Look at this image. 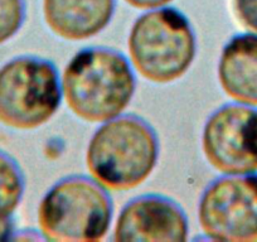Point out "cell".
Here are the masks:
<instances>
[{
    "instance_id": "cell-1",
    "label": "cell",
    "mask_w": 257,
    "mask_h": 242,
    "mask_svg": "<svg viewBox=\"0 0 257 242\" xmlns=\"http://www.w3.org/2000/svg\"><path fill=\"white\" fill-rule=\"evenodd\" d=\"M62 93L71 112L91 124L117 117L132 103L137 77L127 58L107 47L81 49L64 67Z\"/></svg>"
},
{
    "instance_id": "cell-2",
    "label": "cell",
    "mask_w": 257,
    "mask_h": 242,
    "mask_svg": "<svg viewBox=\"0 0 257 242\" xmlns=\"http://www.w3.org/2000/svg\"><path fill=\"white\" fill-rule=\"evenodd\" d=\"M159 138L152 125L133 113L105 121L91 137L86 167L111 192L138 188L149 179L159 159Z\"/></svg>"
},
{
    "instance_id": "cell-3",
    "label": "cell",
    "mask_w": 257,
    "mask_h": 242,
    "mask_svg": "<svg viewBox=\"0 0 257 242\" xmlns=\"http://www.w3.org/2000/svg\"><path fill=\"white\" fill-rule=\"evenodd\" d=\"M133 68L149 82L168 85L182 78L197 54L189 19L175 8L152 9L135 19L127 38Z\"/></svg>"
},
{
    "instance_id": "cell-4",
    "label": "cell",
    "mask_w": 257,
    "mask_h": 242,
    "mask_svg": "<svg viewBox=\"0 0 257 242\" xmlns=\"http://www.w3.org/2000/svg\"><path fill=\"white\" fill-rule=\"evenodd\" d=\"M113 216L107 189L92 177L70 175L53 184L37 212L46 241L97 242L106 237Z\"/></svg>"
},
{
    "instance_id": "cell-5",
    "label": "cell",
    "mask_w": 257,
    "mask_h": 242,
    "mask_svg": "<svg viewBox=\"0 0 257 242\" xmlns=\"http://www.w3.org/2000/svg\"><path fill=\"white\" fill-rule=\"evenodd\" d=\"M61 78L56 66L36 56H19L0 67V124L14 130H36L61 106Z\"/></svg>"
},
{
    "instance_id": "cell-6",
    "label": "cell",
    "mask_w": 257,
    "mask_h": 242,
    "mask_svg": "<svg viewBox=\"0 0 257 242\" xmlns=\"http://www.w3.org/2000/svg\"><path fill=\"white\" fill-rule=\"evenodd\" d=\"M198 223L209 241H257V174H222L204 188Z\"/></svg>"
},
{
    "instance_id": "cell-7",
    "label": "cell",
    "mask_w": 257,
    "mask_h": 242,
    "mask_svg": "<svg viewBox=\"0 0 257 242\" xmlns=\"http://www.w3.org/2000/svg\"><path fill=\"white\" fill-rule=\"evenodd\" d=\"M202 150L221 174L257 172V107L226 103L209 115L202 132Z\"/></svg>"
},
{
    "instance_id": "cell-8",
    "label": "cell",
    "mask_w": 257,
    "mask_h": 242,
    "mask_svg": "<svg viewBox=\"0 0 257 242\" xmlns=\"http://www.w3.org/2000/svg\"><path fill=\"white\" fill-rule=\"evenodd\" d=\"M116 242H183L188 239L189 222L184 209L162 194H143L121 208L115 222Z\"/></svg>"
},
{
    "instance_id": "cell-9",
    "label": "cell",
    "mask_w": 257,
    "mask_h": 242,
    "mask_svg": "<svg viewBox=\"0 0 257 242\" xmlns=\"http://www.w3.org/2000/svg\"><path fill=\"white\" fill-rule=\"evenodd\" d=\"M116 0H43L46 24L68 42L87 41L111 23Z\"/></svg>"
},
{
    "instance_id": "cell-10",
    "label": "cell",
    "mask_w": 257,
    "mask_h": 242,
    "mask_svg": "<svg viewBox=\"0 0 257 242\" xmlns=\"http://www.w3.org/2000/svg\"><path fill=\"white\" fill-rule=\"evenodd\" d=\"M223 92L234 102L257 107V34L232 37L221 52L217 67Z\"/></svg>"
},
{
    "instance_id": "cell-11",
    "label": "cell",
    "mask_w": 257,
    "mask_h": 242,
    "mask_svg": "<svg viewBox=\"0 0 257 242\" xmlns=\"http://www.w3.org/2000/svg\"><path fill=\"white\" fill-rule=\"evenodd\" d=\"M26 191V179L17 160L0 150V216L12 217Z\"/></svg>"
},
{
    "instance_id": "cell-12",
    "label": "cell",
    "mask_w": 257,
    "mask_h": 242,
    "mask_svg": "<svg viewBox=\"0 0 257 242\" xmlns=\"http://www.w3.org/2000/svg\"><path fill=\"white\" fill-rule=\"evenodd\" d=\"M26 16V0H0V46L18 34Z\"/></svg>"
},
{
    "instance_id": "cell-13",
    "label": "cell",
    "mask_w": 257,
    "mask_h": 242,
    "mask_svg": "<svg viewBox=\"0 0 257 242\" xmlns=\"http://www.w3.org/2000/svg\"><path fill=\"white\" fill-rule=\"evenodd\" d=\"M232 9L238 23L257 34V0H232Z\"/></svg>"
},
{
    "instance_id": "cell-14",
    "label": "cell",
    "mask_w": 257,
    "mask_h": 242,
    "mask_svg": "<svg viewBox=\"0 0 257 242\" xmlns=\"http://www.w3.org/2000/svg\"><path fill=\"white\" fill-rule=\"evenodd\" d=\"M128 6L140 11H152V9L162 8L173 0H125Z\"/></svg>"
},
{
    "instance_id": "cell-15",
    "label": "cell",
    "mask_w": 257,
    "mask_h": 242,
    "mask_svg": "<svg viewBox=\"0 0 257 242\" xmlns=\"http://www.w3.org/2000/svg\"><path fill=\"white\" fill-rule=\"evenodd\" d=\"M14 233H16V229H14L12 217L0 216V241L13 239Z\"/></svg>"
}]
</instances>
